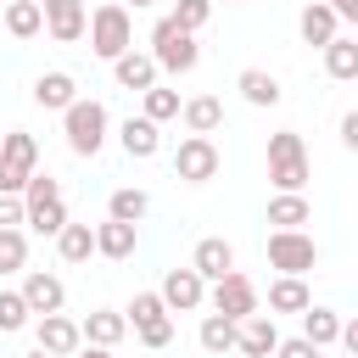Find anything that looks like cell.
Masks as SVG:
<instances>
[{
    "instance_id": "6da1fadb",
    "label": "cell",
    "mask_w": 358,
    "mask_h": 358,
    "mask_svg": "<svg viewBox=\"0 0 358 358\" xmlns=\"http://www.w3.org/2000/svg\"><path fill=\"white\" fill-rule=\"evenodd\" d=\"M84 34H90V50H95L101 62H117L123 50H134V11H129L123 0H106V6L90 11Z\"/></svg>"
},
{
    "instance_id": "7a4b0ae2",
    "label": "cell",
    "mask_w": 358,
    "mask_h": 358,
    "mask_svg": "<svg viewBox=\"0 0 358 358\" xmlns=\"http://www.w3.org/2000/svg\"><path fill=\"white\" fill-rule=\"evenodd\" d=\"M268 185L280 196H302V185H308V145L296 129L268 134Z\"/></svg>"
},
{
    "instance_id": "3957f363",
    "label": "cell",
    "mask_w": 358,
    "mask_h": 358,
    "mask_svg": "<svg viewBox=\"0 0 358 358\" xmlns=\"http://www.w3.org/2000/svg\"><path fill=\"white\" fill-rule=\"evenodd\" d=\"M145 56L157 62V73H196L201 45H196V34H185L173 17H157V28H151V50H145Z\"/></svg>"
},
{
    "instance_id": "277c9868",
    "label": "cell",
    "mask_w": 358,
    "mask_h": 358,
    "mask_svg": "<svg viewBox=\"0 0 358 358\" xmlns=\"http://www.w3.org/2000/svg\"><path fill=\"white\" fill-rule=\"evenodd\" d=\"M106 106L101 101H90V95H78L67 112H62V134H67V151L73 157H95L101 145H106Z\"/></svg>"
},
{
    "instance_id": "5b68a950",
    "label": "cell",
    "mask_w": 358,
    "mask_h": 358,
    "mask_svg": "<svg viewBox=\"0 0 358 358\" xmlns=\"http://www.w3.org/2000/svg\"><path fill=\"white\" fill-rule=\"evenodd\" d=\"M34 173H39V140L28 129H11L0 140V196H22Z\"/></svg>"
},
{
    "instance_id": "8992f818",
    "label": "cell",
    "mask_w": 358,
    "mask_h": 358,
    "mask_svg": "<svg viewBox=\"0 0 358 358\" xmlns=\"http://www.w3.org/2000/svg\"><path fill=\"white\" fill-rule=\"evenodd\" d=\"M207 302H213V313H218V319H229V324H241V319L263 313V296H257V285H252L241 268H229L224 280H213Z\"/></svg>"
},
{
    "instance_id": "52a82bcc",
    "label": "cell",
    "mask_w": 358,
    "mask_h": 358,
    "mask_svg": "<svg viewBox=\"0 0 358 358\" xmlns=\"http://www.w3.org/2000/svg\"><path fill=\"white\" fill-rule=\"evenodd\" d=\"M218 168H224V157H218L213 134H185V140H179V151H173V179L207 185V179H218Z\"/></svg>"
},
{
    "instance_id": "ba28073f",
    "label": "cell",
    "mask_w": 358,
    "mask_h": 358,
    "mask_svg": "<svg viewBox=\"0 0 358 358\" xmlns=\"http://www.w3.org/2000/svg\"><path fill=\"white\" fill-rule=\"evenodd\" d=\"M268 263L280 268V274H308V268H319V241L308 235V229H274L268 235Z\"/></svg>"
},
{
    "instance_id": "9c48e42d",
    "label": "cell",
    "mask_w": 358,
    "mask_h": 358,
    "mask_svg": "<svg viewBox=\"0 0 358 358\" xmlns=\"http://www.w3.org/2000/svg\"><path fill=\"white\" fill-rule=\"evenodd\" d=\"M129 324H134V336L145 341V347H168L173 341V313L162 308V296L157 291H140L134 302H129V313H123Z\"/></svg>"
},
{
    "instance_id": "30bf717a",
    "label": "cell",
    "mask_w": 358,
    "mask_h": 358,
    "mask_svg": "<svg viewBox=\"0 0 358 358\" xmlns=\"http://www.w3.org/2000/svg\"><path fill=\"white\" fill-rule=\"evenodd\" d=\"M157 296H162V308H168V313H190V308H201V302H207V280H201L190 263H185V268H168Z\"/></svg>"
},
{
    "instance_id": "8fae6325",
    "label": "cell",
    "mask_w": 358,
    "mask_h": 358,
    "mask_svg": "<svg viewBox=\"0 0 358 358\" xmlns=\"http://www.w3.org/2000/svg\"><path fill=\"white\" fill-rule=\"evenodd\" d=\"M39 17H45V34L56 45H78L84 39V22H90L84 0H39Z\"/></svg>"
},
{
    "instance_id": "7c38bea8",
    "label": "cell",
    "mask_w": 358,
    "mask_h": 358,
    "mask_svg": "<svg viewBox=\"0 0 358 358\" xmlns=\"http://www.w3.org/2000/svg\"><path fill=\"white\" fill-rule=\"evenodd\" d=\"M22 302H28V313H34V319H45V313H62V302H67V285H62L50 268H28V274H22Z\"/></svg>"
},
{
    "instance_id": "4fadbf2b",
    "label": "cell",
    "mask_w": 358,
    "mask_h": 358,
    "mask_svg": "<svg viewBox=\"0 0 358 358\" xmlns=\"http://www.w3.org/2000/svg\"><path fill=\"white\" fill-rule=\"evenodd\" d=\"M34 336H39V352H50V358H73V352L84 347L78 319H67V313H45V319L34 324Z\"/></svg>"
},
{
    "instance_id": "5bb4252c",
    "label": "cell",
    "mask_w": 358,
    "mask_h": 358,
    "mask_svg": "<svg viewBox=\"0 0 358 358\" xmlns=\"http://www.w3.org/2000/svg\"><path fill=\"white\" fill-rule=\"evenodd\" d=\"M274 347H280V324H274V313H252V319L235 324V352H246V358H268Z\"/></svg>"
},
{
    "instance_id": "9a60e30c",
    "label": "cell",
    "mask_w": 358,
    "mask_h": 358,
    "mask_svg": "<svg viewBox=\"0 0 358 358\" xmlns=\"http://www.w3.org/2000/svg\"><path fill=\"white\" fill-rule=\"evenodd\" d=\"M78 336H84V347H106V352H112V347L129 336V319L112 313V308H95V313L78 319Z\"/></svg>"
},
{
    "instance_id": "2e32d148",
    "label": "cell",
    "mask_w": 358,
    "mask_h": 358,
    "mask_svg": "<svg viewBox=\"0 0 358 358\" xmlns=\"http://www.w3.org/2000/svg\"><path fill=\"white\" fill-rule=\"evenodd\" d=\"M34 101H39L45 112H67V106L78 101V78H73V73H62V67L39 73V78H34Z\"/></svg>"
},
{
    "instance_id": "e0dca14e",
    "label": "cell",
    "mask_w": 358,
    "mask_h": 358,
    "mask_svg": "<svg viewBox=\"0 0 358 358\" xmlns=\"http://www.w3.org/2000/svg\"><path fill=\"white\" fill-rule=\"evenodd\" d=\"M190 268H196L201 280H224V274L235 268V246H229L224 235H207V241H196V252H190Z\"/></svg>"
},
{
    "instance_id": "ac0fdd59",
    "label": "cell",
    "mask_w": 358,
    "mask_h": 358,
    "mask_svg": "<svg viewBox=\"0 0 358 358\" xmlns=\"http://www.w3.org/2000/svg\"><path fill=\"white\" fill-rule=\"evenodd\" d=\"M112 78H117L123 90H140V95H145V90H157V62H151L145 50H123V56L112 62Z\"/></svg>"
},
{
    "instance_id": "d6986e66",
    "label": "cell",
    "mask_w": 358,
    "mask_h": 358,
    "mask_svg": "<svg viewBox=\"0 0 358 358\" xmlns=\"http://www.w3.org/2000/svg\"><path fill=\"white\" fill-rule=\"evenodd\" d=\"M296 28H302V39H308V45H319V50L341 34V22H336V11H330L324 0H308V6H302V17H296Z\"/></svg>"
},
{
    "instance_id": "ffe728a7",
    "label": "cell",
    "mask_w": 358,
    "mask_h": 358,
    "mask_svg": "<svg viewBox=\"0 0 358 358\" xmlns=\"http://www.w3.org/2000/svg\"><path fill=\"white\" fill-rule=\"evenodd\" d=\"M117 145H123L134 162H145V157H157V151H162V134H157V123H151V117H129V123L117 129Z\"/></svg>"
},
{
    "instance_id": "44dd1931",
    "label": "cell",
    "mask_w": 358,
    "mask_h": 358,
    "mask_svg": "<svg viewBox=\"0 0 358 358\" xmlns=\"http://www.w3.org/2000/svg\"><path fill=\"white\" fill-rule=\"evenodd\" d=\"M302 308H313V291H308V280H296V274H280V280L268 285V313H302Z\"/></svg>"
},
{
    "instance_id": "7402d4cb",
    "label": "cell",
    "mask_w": 358,
    "mask_h": 358,
    "mask_svg": "<svg viewBox=\"0 0 358 358\" xmlns=\"http://www.w3.org/2000/svg\"><path fill=\"white\" fill-rule=\"evenodd\" d=\"M179 117H185L190 134H213V129L224 123V101H218V95H190V101L179 106Z\"/></svg>"
},
{
    "instance_id": "603a6c76",
    "label": "cell",
    "mask_w": 358,
    "mask_h": 358,
    "mask_svg": "<svg viewBox=\"0 0 358 358\" xmlns=\"http://www.w3.org/2000/svg\"><path fill=\"white\" fill-rule=\"evenodd\" d=\"M95 252H101V257H112V263L134 257V224H117V218L95 224Z\"/></svg>"
},
{
    "instance_id": "cb8c5ba5",
    "label": "cell",
    "mask_w": 358,
    "mask_h": 358,
    "mask_svg": "<svg viewBox=\"0 0 358 358\" xmlns=\"http://www.w3.org/2000/svg\"><path fill=\"white\" fill-rule=\"evenodd\" d=\"M336 336H341V313L336 308H302V341H313L324 352V347H336Z\"/></svg>"
},
{
    "instance_id": "d4e9b609",
    "label": "cell",
    "mask_w": 358,
    "mask_h": 358,
    "mask_svg": "<svg viewBox=\"0 0 358 358\" xmlns=\"http://www.w3.org/2000/svg\"><path fill=\"white\" fill-rule=\"evenodd\" d=\"M324 73H330V78H341V84H352V78H358V39L336 34V39L324 45Z\"/></svg>"
},
{
    "instance_id": "484cf974",
    "label": "cell",
    "mask_w": 358,
    "mask_h": 358,
    "mask_svg": "<svg viewBox=\"0 0 358 358\" xmlns=\"http://www.w3.org/2000/svg\"><path fill=\"white\" fill-rule=\"evenodd\" d=\"M235 90H241L252 106H280V95H285V90H280V78H274V73H263V67H246V73L235 78Z\"/></svg>"
},
{
    "instance_id": "4316f807",
    "label": "cell",
    "mask_w": 358,
    "mask_h": 358,
    "mask_svg": "<svg viewBox=\"0 0 358 358\" xmlns=\"http://www.w3.org/2000/svg\"><path fill=\"white\" fill-rule=\"evenodd\" d=\"M56 252H62V263H90V252H95V224H62V235H56Z\"/></svg>"
},
{
    "instance_id": "83f0119b",
    "label": "cell",
    "mask_w": 358,
    "mask_h": 358,
    "mask_svg": "<svg viewBox=\"0 0 358 358\" xmlns=\"http://www.w3.org/2000/svg\"><path fill=\"white\" fill-rule=\"evenodd\" d=\"M6 34H11V39H34V34H45L39 0H6Z\"/></svg>"
},
{
    "instance_id": "f1b7e54d",
    "label": "cell",
    "mask_w": 358,
    "mask_h": 358,
    "mask_svg": "<svg viewBox=\"0 0 358 358\" xmlns=\"http://www.w3.org/2000/svg\"><path fill=\"white\" fill-rule=\"evenodd\" d=\"M145 213H151V196H145V190H134V185L112 190V201H106V218H117V224H140Z\"/></svg>"
},
{
    "instance_id": "f546056e",
    "label": "cell",
    "mask_w": 358,
    "mask_h": 358,
    "mask_svg": "<svg viewBox=\"0 0 358 358\" xmlns=\"http://www.w3.org/2000/svg\"><path fill=\"white\" fill-rule=\"evenodd\" d=\"M308 218H313L308 196H274V201H268V224H274V229H302Z\"/></svg>"
},
{
    "instance_id": "4dcf8cb0",
    "label": "cell",
    "mask_w": 358,
    "mask_h": 358,
    "mask_svg": "<svg viewBox=\"0 0 358 358\" xmlns=\"http://www.w3.org/2000/svg\"><path fill=\"white\" fill-rule=\"evenodd\" d=\"M22 224H28L34 235H62V224H67V201L56 196V201H39V207H22Z\"/></svg>"
},
{
    "instance_id": "1f68e13d",
    "label": "cell",
    "mask_w": 358,
    "mask_h": 358,
    "mask_svg": "<svg viewBox=\"0 0 358 358\" xmlns=\"http://www.w3.org/2000/svg\"><path fill=\"white\" fill-rule=\"evenodd\" d=\"M28 302H22V291H0V336H17V330H28Z\"/></svg>"
},
{
    "instance_id": "d6a6232c",
    "label": "cell",
    "mask_w": 358,
    "mask_h": 358,
    "mask_svg": "<svg viewBox=\"0 0 358 358\" xmlns=\"http://www.w3.org/2000/svg\"><path fill=\"white\" fill-rule=\"evenodd\" d=\"M28 268V235L22 229H0V274Z\"/></svg>"
},
{
    "instance_id": "836d02e7",
    "label": "cell",
    "mask_w": 358,
    "mask_h": 358,
    "mask_svg": "<svg viewBox=\"0 0 358 358\" xmlns=\"http://www.w3.org/2000/svg\"><path fill=\"white\" fill-rule=\"evenodd\" d=\"M179 106H185L179 90H145V112H140V117H151V123L162 129L168 117H179Z\"/></svg>"
},
{
    "instance_id": "e575fe53",
    "label": "cell",
    "mask_w": 358,
    "mask_h": 358,
    "mask_svg": "<svg viewBox=\"0 0 358 358\" xmlns=\"http://www.w3.org/2000/svg\"><path fill=\"white\" fill-rule=\"evenodd\" d=\"M201 347H207V352H229V347H235V324L218 319V313H207V319H201Z\"/></svg>"
},
{
    "instance_id": "d590c367",
    "label": "cell",
    "mask_w": 358,
    "mask_h": 358,
    "mask_svg": "<svg viewBox=\"0 0 358 358\" xmlns=\"http://www.w3.org/2000/svg\"><path fill=\"white\" fill-rule=\"evenodd\" d=\"M185 34H196V28H207V17H213V0H173V11H168Z\"/></svg>"
},
{
    "instance_id": "8d00e7d4",
    "label": "cell",
    "mask_w": 358,
    "mask_h": 358,
    "mask_svg": "<svg viewBox=\"0 0 358 358\" xmlns=\"http://www.w3.org/2000/svg\"><path fill=\"white\" fill-rule=\"evenodd\" d=\"M62 196V185L50 179V173H34L28 185H22V207H39V201H56Z\"/></svg>"
},
{
    "instance_id": "74e56055",
    "label": "cell",
    "mask_w": 358,
    "mask_h": 358,
    "mask_svg": "<svg viewBox=\"0 0 358 358\" xmlns=\"http://www.w3.org/2000/svg\"><path fill=\"white\" fill-rule=\"evenodd\" d=\"M268 358H324L313 341H302V336H280V347L268 352Z\"/></svg>"
},
{
    "instance_id": "f35d334b",
    "label": "cell",
    "mask_w": 358,
    "mask_h": 358,
    "mask_svg": "<svg viewBox=\"0 0 358 358\" xmlns=\"http://www.w3.org/2000/svg\"><path fill=\"white\" fill-rule=\"evenodd\" d=\"M0 229H22V196H0Z\"/></svg>"
},
{
    "instance_id": "ab89813d",
    "label": "cell",
    "mask_w": 358,
    "mask_h": 358,
    "mask_svg": "<svg viewBox=\"0 0 358 358\" xmlns=\"http://www.w3.org/2000/svg\"><path fill=\"white\" fill-rule=\"evenodd\" d=\"M341 145H347V151H358V112H347V117H341Z\"/></svg>"
},
{
    "instance_id": "60d3db41",
    "label": "cell",
    "mask_w": 358,
    "mask_h": 358,
    "mask_svg": "<svg viewBox=\"0 0 358 358\" xmlns=\"http://www.w3.org/2000/svg\"><path fill=\"white\" fill-rule=\"evenodd\" d=\"M336 11V22H358V0H324Z\"/></svg>"
},
{
    "instance_id": "b9f144b4",
    "label": "cell",
    "mask_w": 358,
    "mask_h": 358,
    "mask_svg": "<svg viewBox=\"0 0 358 358\" xmlns=\"http://www.w3.org/2000/svg\"><path fill=\"white\" fill-rule=\"evenodd\" d=\"M78 358H117V352H106V347H78Z\"/></svg>"
},
{
    "instance_id": "7bdbcfd3",
    "label": "cell",
    "mask_w": 358,
    "mask_h": 358,
    "mask_svg": "<svg viewBox=\"0 0 358 358\" xmlns=\"http://www.w3.org/2000/svg\"><path fill=\"white\" fill-rule=\"evenodd\" d=\"M129 6H134V11H140V6H157V0H129Z\"/></svg>"
},
{
    "instance_id": "ee69618b",
    "label": "cell",
    "mask_w": 358,
    "mask_h": 358,
    "mask_svg": "<svg viewBox=\"0 0 358 358\" xmlns=\"http://www.w3.org/2000/svg\"><path fill=\"white\" fill-rule=\"evenodd\" d=\"M28 358H50V352H39V347H34V352H28Z\"/></svg>"
},
{
    "instance_id": "f6af8a7d",
    "label": "cell",
    "mask_w": 358,
    "mask_h": 358,
    "mask_svg": "<svg viewBox=\"0 0 358 358\" xmlns=\"http://www.w3.org/2000/svg\"><path fill=\"white\" fill-rule=\"evenodd\" d=\"M213 6H218V0H213ZM224 6H241V0H224Z\"/></svg>"
},
{
    "instance_id": "bcb514c9",
    "label": "cell",
    "mask_w": 358,
    "mask_h": 358,
    "mask_svg": "<svg viewBox=\"0 0 358 358\" xmlns=\"http://www.w3.org/2000/svg\"><path fill=\"white\" fill-rule=\"evenodd\" d=\"M0 6H6V0H0Z\"/></svg>"
}]
</instances>
